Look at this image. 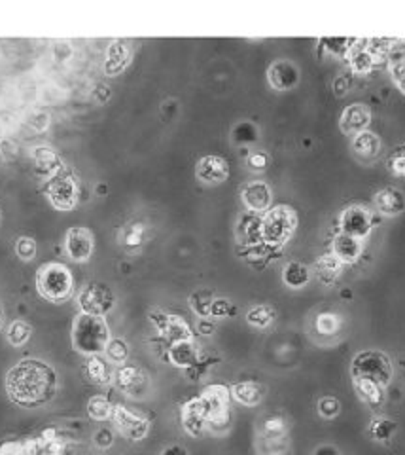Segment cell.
<instances>
[{
    "label": "cell",
    "mask_w": 405,
    "mask_h": 455,
    "mask_svg": "<svg viewBox=\"0 0 405 455\" xmlns=\"http://www.w3.org/2000/svg\"><path fill=\"white\" fill-rule=\"evenodd\" d=\"M6 391L21 408H40L55 396L57 376L46 362L25 359L8 372Z\"/></svg>",
    "instance_id": "obj_1"
},
{
    "label": "cell",
    "mask_w": 405,
    "mask_h": 455,
    "mask_svg": "<svg viewBox=\"0 0 405 455\" xmlns=\"http://www.w3.org/2000/svg\"><path fill=\"white\" fill-rule=\"evenodd\" d=\"M110 342V330L102 317L80 313L72 325V345L83 355H99Z\"/></svg>",
    "instance_id": "obj_2"
},
{
    "label": "cell",
    "mask_w": 405,
    "mask_h": 455,
    "mask_svg": "<svg viewBox=\"0 0 405 455\" xmlns=\"http://www.w3.org/2000/svg\"><path fill=\"white\" fill-rule=\"evenodd\" d=\"M351 372L354 379H368L385 389L392 379V361L382 351L368 349L354 357Z\"/></svg>",
    "instance_id": "obj_3"
},
{
    "label": "cell",
    "mask_w": 405,
    "mask_h": 455,
    "mask_svg": "<svg viewBox=\"0 0 405 455\" xmlns=\"http://www.w3.org/2000/svg\"><path fill=\"white\" fill-rule=\"evenodd\" d=\"M36 287L46 300L53 304H61L71 298L72 294V275L69 267L63 264H46L38 270L36 275Z\"/></svg>",
    "instance_id": "obj_4"
},
{
    "label": "cell",
    "mask_w": 405,
    "mask_h": 455,
    "mask_svg": "<svg viewBox=\"0 0 405 455\" xmlns=\"http://www.w3.org/2000/svg\"><path fill=\"white\" fill-rule=\"evenodd\" d=\"M295 228H298V217L294 209L278 205L271 209L262 220V239L269 245H282L292 237Z\"/></svg>",
    "instance_id": "obj_5"
},
{
    "label": "cell",
    "mask_w": 405,
    "mask_h": 455,
    "mask_svg": "<svg viewBox=\"0 0 405 455\" xmlns=\"http://www.w3.org/2000/svg\"><path fill=\"white\" fill-rule=\"evenodd\" d=\"M78 301H80L82 313L102 317V315L108 313L112 309V306H114V294H112L110 289H108L106 284L91 283L80 292Z\"/></svg>",
    "instance_id": "obj_6"
},
{
    "label": "cell",
    "mask_w": 405,
    "mask_h": 455,
    "mask_svg": "<svg viewBox=\"0 0 405 455\" xmlns=\"http://www.w3.org/2000/svg\"><path fill=\"white\" fill-rule=\"evenodd\" d=\"M46 194L52 201V205L61 211H69L76 205V184L72 177L57 173L55 177L47 183Z\"/></svg>",
    "instance_id": "obj_7"
},
{
    "label": "cell",
    "mask_w": 405,
    "mask_h": 455,
    "mask_svg": "<svg viewBox=\"0 0 405 455\" xmlns=\"http://www.w3.org/2000/svg\"><path fill=\"white\" fill-rule=\"evenodd\" d=\"M371 226H373V222H371L370 211L360 207V205L348 207L345 213L341 214V230L346 236L364 239L365 236H370Z\"/></svg>",
    "instance_id": "obj_8"
},
{
    "label": "cell",
    "mask_w": 405,
    "mask_h": 455,
    "mask_svg": "<svg viewBox=\"0 0 405 455\" xmlns=\"http://www.w3.org/2000/svg\"><path fill=\"white\" fill-rule=\"evenodd\" d=\"M114 421H116V427L118 431L124 434L125 438L129 440H142V438L148 434V421L142 420L141 415L133 414L131 410L124 408V406H118L114 408Z\"/></svg>",
    "instance_id": "obj_9"
},
{
    "label": "cell",
    "mask_w": 405,
    "mask_h": 455,
    "mask_svg": "<svg viewBox=\"0 0 405 455\" xmlns=\"http://www.w3.org/2000/svg\"><path fill=\"white\" fill-rule=\"evenodd\" d=\"M66 253L72 260L86 262L93 253V236L86 228H71L66 234Z\"/></svg>",
    "instance_id": "obj_10"
},
{
    "label": "cell",
    "mask_w": 405,
    "mask_h": 455,
    "mask_svg": "<svg viewBox=\"0 0 405 455\" xmlns=\"http://www.w3.org/2000/svg\"><path fill=\"white\" fill-rule=\"evenodd\" d=\"M197 177L209 184L223 183L229 177V163L220 156H206L197 163Z\"/></svg>",
    "instance_id": "obj_11"
},
{
    "label": "cell",
    "mask_w": 405,
    "mask_h": 455,
    "mask_svg": "<svg viewBox=\"0 0 405 455\" xmlns=\"http://www.w3.org/2000/svg\"><path fill=\"white\" fill-rule=\"evenodd\" d=\"M371 110L362 103H354L341 116V129L345 133H362L370 125Z\"/></svg>",
    "instance_id": "obj_12"
},
{
    "label": "cell",
    "mask_w": 405,
    "mask_h": 455,
    "mask_svg": "<svg viewBox=\"0 0 405 455\" xmlns=\"http://www.w3.org/2000/svg\"><path fill=\"white\" fill-rule=\"evenodd\" d=\"M269 82L275 89H292L300 80V72L290 61H276L269 67Z\"/></svg>",
    "instance_id": "obj_13"
},
{
    "label": "cell",
    "mask_w": 405,
    "mask_h": 455,
    "mask_svg": "<svg viewBox=\"0 0 405 455\" xmlns=\"http://www.w3.org/2000/svg\"><path fill=\"white\" fill-rule=\"evenodd\" d=\"M182 421H184V429L192 434V437H197L203 432L206 425V408H205V402L203 398H194V401H189L186 406H184V414H182Z\"/></svg>",
    "instance_id": "obj_14"
},
{
    "label": "cell",
    "mask_w": 405,
    "mask_h": 455,
    "mask_svg": "<svg viewBox=\"0 0 405 455\" xmlns=\"http://www.w3.org/2000/svg\"><path fill=\"white\" fill-rule=\"evenodd\" d=\"M242 201L247 203L250 211H265L271 203V190L269 186L262 180L248 183L242 188Z\"/></svg>",
    "instance_id": "obj_15"
},
{
    "label": "cell",
    "mask_w": 405,
    "mask_h": 455,
    "mask_svg": "<svg viewBox=\"0 0 405 455\" xmlns=\"http://www.w3.org/2000/svg\"><path fill=\"white\" fill-rule=\"evenodd\" d=\"M375 207L379 213L387 214V217H396V214L404 213L405 209V195L396 188H385L377 192L375 195Z\"/></svg>",
    "instance_id": "obj_16"
},
{
    "label": "cell",
    "mask_w": 405,
    "mask_h": 455,
    "mask_svg": "<svg viewBox=\"0 0 405 455\" xmlns=\"http://www.w3.org/2000/svg\"><path fill=\"white\" fill-rule=\"evenodd\" d=\"M360 253H362V243L356 237L339 234L334 239V255L339 258L341 264H351V262L358 260Z\"/></svg>",
    "instance_id": "obj_17"
},
{
    "label": "cell",
    "mask_w": 405,
    "mask_h": 455,
    "mask_svg": "<svg viewBox=\"0 0 405 455\" xmlns=\"http://www.w3.org/2000/svg\"><path fill=\"white\" fill-rule=\"evenodd\" d=\"M146 379L144 372L136 367H124L118 372L119 389L129 393V395H141L146 387Z\"/></svg>",
    "instance_id": "obj_18"
},
{
    "label": "cell",
    "mask_w": 405,
    "mask_h": 455,
    "mask_svg": "<svg viewBox=\"0 0 405 455\" xmlns=\"http://www.w3.org/2000/svg\"><path fill=\"white\" fill-rule=\"evenodd\" d=\"M169 361L175 367L192 368L197 362V349H195L192 340L186 342H175L169 349Z\"/></svg>",
    "instance_id": "obj_19"
},
{
    "label": "cell",
    "mask_w": 405,
    "mask_h": 455,
    "mask_svg": "<svg viewBox=\"0 0 405 455\" xmlns=\"http://www.w3.org/2000/svg\"><path fill=\"white\" fill-rule=\"evenodd\" d=\"M127 63H129V50H127V46L122 44V42H112L108 46V52H106V74H110V76L118 74V72L124 71Z\"/></svg>",
    "instance_id": "obj_20"
},
{
    "label": "cell",
    "mask_w": 405,
    "mask_h": 455,
    "mask_svg": "<svg viewBox=\"0 0 405 455\" xmlns=\"http://www.w3.org/2000/svg\"><path fill=\"white\" fill-rule=\"evenodd\" d=\"M354 152L362 158H375L381 150V139L373 131H362L353 142Z\"/></svg>",
    "instance_id": "obj_21"
},
{
    "label": "cell",
    "mask_w": 405,
    "mask_h": 455,
    "mask_svg": "<svg viewBox=\"0 0 405 455\" xmlns=\"http://www.w3.org/2000/svg\"><path fill=\"white\" fill-rule=\"evenodd\" d=\"M341 267H343V264H341L339 258L331 253V255L320 256L315 270H317L318 279H320L324 284H331L335 279H337V275H339Z\"/></svg>",
    "instance_id": "obj_22"
},
{
    "label": "cell",
    "mask_w": 405,
    "mask_h": 455,
    "mask_svg": "<svg viewBox=\"0 0 405 455\" xmlns=\"http://www.w3.org/2000/svg\"><path fill=\"white\" fill-rule=\"evenodd\" d=\"M233 396L245 406H256L264 396V391L254 381H241L233 387Z\"/></svg>",
    "instance_id": "obj_23"
},
{
    "label": "cell",
    "mask_w": 405,
    "mask_h": 455,
    "mask_svg": "<svg viewBox=\"0 0 405 455\" xmlns=\"http://www.w3.org/2000/svg\"><path fill=\"white\" fill-rule=\"evenodd\" d=\"M163 334L169 338L172 343L192 340V328L188 326V323H186L182 317H175V315H169V321H167Z\"/></svg>",
    "instance_id": "obj_24"
},
{
    "label": "cell",
    "mask_w": 405,
    "mask_h": 455,
    "mask_svg": "<svg viewBox=\"0 0 405 455\" xmlns=\"http://www.w3.org/2000/svg\"><path fill=\"white\" fill-rule=\"evenodd\" d=\"M309 270H307L303 264H300V262H290L286 267H284V275H282V279H284V283L288 284V287H292V289H301V287H305L307 283H309Z\"/></svg>",
    "instance_id": "obj_25"
},
{
    "label": "cell",
    "mask_w": 405,
    "mask_h": 455,
    "mask_svg": "<svg viewBox=\"0 0 405 455\" xmlns=\"http://www.w3.org/2000/svg\"><path fill=\"white\" fill-rule=\"evenodd\" d=\"M354 387L358 391V395L364 398L371 406H379L382 402V387L381 385L368 381V379H354Z\"/></svg>",
    "instance_id": "obj_26"
},
{
    "label": "cell",
    "mask_w": 405,
    "mask_h": 455,
    "mask_svg": "<svg viewBox=\"0 0 405 455\" xmlns=\"http://www.w3.org/2000/svg\"><path fill=\"white\" fill-rule=\"evenodd\" d=\"M394 432H396V423L392 420L377 417V420L371 421L370 434L371 438H375L377 442H388L394 437Z\"/></svg>",
    "instance_id": "obj_27"
},
{
    "label": "cell",
    "mask_w": 405,
    "mask_h": 455,
    "mask_svg": "<svg viewBox=\"0 0 405 455\" xmlns=\"http://www.w3.org/2000/svg\"><path fill=\"white\" fill-rule=\"evenodd\" d=\"M88 412L93 420L105 421L114 415V406L106 401L105 396H93V398L88 402Z\"/></svg>",
    "instance_id": "obj_28"
},
{
    "label": "cell",
    "mask_w": 405,
    "mask_h": 455,
    "mask_svg": "<svg viewBox=\"0 0 405 455\" xmlns=\"http://www.w3.org/2000/svg\"><path fill=\"white\" fill-rule=\"evenodd\" d=\"M315 326H317L318 334H322V336H334V334H337V332L341 330V317L339 315L326 311V313L318 315Z\"/></svg>",
    "instance_id": "obj_29"
},
{
    "label": "cell",
    "mask_w": 405,
    "mask_h": 455,
    "mask_svg": "<svg viewBox=\"0 0 405 455\" xmlns=\"http://www.w3.org/2000/svg\"><path fill=\"white\" fill-rule=\"evenodd\" d=\"M247 321L250 325L258 326V328H265V326H269L275 321V311L269 306H258V308H252L248 311Z\"/></svg>",
    "instance_id": "obj_30"
},
{
    "label": "cell",
    "mask_w": 405,
    "mask_h": 455,
    "mask_svg": "<svg viewBox=\"0 0 405 455\" xmlns=\"http://www.w3.org/2000/svg\"><path fill=\"white\" fill-rule=\"evenodd\" d=\"M30 334H33V328L25 321H13L10 328H8V342L19 347V345H23L29 340Z\"/></svg>",
    "instance_id": "obj_31"
},
{
    "label": "cell",
    "mask_w": 405,
    "mask_h": 455,
    "mask_svg": "<svg viewBox=\"0 0 405 455\" xmlns=\"http://www.w3.org/2000/svg\"><path fill=\"white\" fill-rule=\"evenodd\" d=\"M212 294L211 292H205V290H201V292H195L192 298H189V304H192V308L199 317H211V309H212Z\"/></svg>",
    "instance_id": "obj_32"
},
{
    "label": "cell",
    "mask_w": 405,
    "mask_h": 455,
    "mask_svg": "<svg viewBox=\"0 0 405 455\" xmlns=\"http://www.w3.org/2000/svg\"><path fill=\"white\" fill-rule=\"evenodd\" d=\"M387 166L394 177H405V144L394 148L392 154L388 156Z\"/></svg>",
    "instance_id": "obj_33"
},
{
    "label": "cell",
    "mask_w": 405,
    "mask_h": 455,
    "mask_svg": "<svg viewBox=\"0 0 405 455\" xmlns=\"http://www.w3.org/2000/svg\"><path fill=\"white\" fill-rule=\"evenodd\" d=\"M106 353H108V359L112 362H125L127 361V357H129V347H127V343L124 340H110L108 345H106Z\"/></svg>",
    "instance_id": "obj_34"
},
{
    "label": "cell",
    "mask_w": 405,
    "mask_h": 455,
    "mask_svg": "<svg viewBox=\"0 0 405 455\" xmlns=\"http://www.w3.org/2000/svg\"><path fill=\"white\" fill-rule=\"evenodd\" d=\"M88 374L95 384H108V378H110V374L106 370L105 361L99 359V357H93V359L88 362Z\"/></svg>",
    "instance_id": "obj_35"
},
{
    "label": "cell",
    "mask_w": 405,
    "mask_h": 455,
    "mask_svg": "<svg viewBox=\"0 0 405 455\" xmlns=\"http://www.w3.org/2000/svg\"><path fill=\"white\" fill-rule=\"evenodd\" d=\"M16 255L21 260H33L36 255V243L30 237H19L16 241Z\"/></svg>",
    "instance_id": "obj_36"
},
{
    "label": "cell",
    "mask_w": 405,
    "mask_h": 455,
    "mask_svg": "<svg viewBox=\"0 0 405 455\" xmlns=\"http://www.w3.org/2000/svg\"><path fill=\"white\" fill-rule=\"evenodd\" d=\"M339 410L341 404L335 396H322V398L318 401V412H320L322 417L331 420V417H335V415L339 414Z\"/></svg>",
    "instance_id": "obj_37"
},
{
    "label": "cell",
    "mask_w": 405,
    "mask_h": 455,
    "mask_svg": "<svg viewBox=\"0 0 405 455\" xmlns=\"http://www.w3.org/2000/svg\"><path fill=\"white\" fill-rule=\"evenodd\" d=\"M353 67L356 72H368L371 71V67H373V57H371L370 52H358V54L353 55Z\"/></svg>",
    "instance_id": "obj_38"
},
{
    "label": "cell",
    "mask_w": 405,
    "mask_h": 455,
    "mask_svg": "<svg viewBox=\"0 0 405 455\" xmlns=\"http://www.w3.org/2000/svg\"><path fill=\"white\" fill-rule=\"evenodd\" d=\"M390 74H392L394 83L398 86L399 91L405 93V59L394 61L392 65H390Z\"/></svg>",
    "instance_id": "obj_39"
},
{
    "label": "cell",
    "mask_w": 405,
    "mask_h": 455,
    "mask_svg": "<svg viewBox=\"0 0 405 455\" xmlns=\"http://www.w3.org/2000/svg\"><path fill=\"white\" fill-rule=\"evenodd\" d=\"M36 163H38V167H46V169H53L52 166H57V158H55V154H53L49 148H38L36 150Z\"/></svg>",
    "instance_id": "obj_40"
},
{
    "label": "cell",
    "mask_w": 405,
    "mask_h": 455,
    "mask_svg": "<svg viewBox=\"0 0 405 455\" xmlns=\"http://www.w3.org/2000/svg\"><path fill=\"white\" fill-rule=\"evenodd\" d=\"M233 313L231 309V304L228 300H214L212 301V309H211V317H225V315Z\"/></svg>",
    "instance_id": "obj_41"
},
{
    "label": "cell",
    "mask_w": 405,
    "mask_h": 455,
    "mask_svg": "<svg viewBox=\"0 0 405 455\" xmlns=\"http://www.w3.org/2000/svg\"><path fill=\"white\" fill-rule=\"evenodd\" d=\"M265 431H267V434L273 438L281 437L282 432H284V421L281 420V417H273V420H267L265 421Z\"/></svg>",
    "instance_id": "obj_42"
},
{
    "label": "cell",
    "mask_w": 405,
    "mask_h": 455,
    "mask_svg": "<svg viewBox=\"0 0 405 455\" xmlns=\"http://www.w3.org/2000/svg\"><path fill=\"white\" fill-rule=\"evenodd\" d=\"M95 442L99 448H108L114 442V437H112V432L108 429H100L97 434H95Z\"/></svg>",
    "instance_id": "obj_43"
},
{
    "label": "cell",
    "mask_w": 405,
    "mask_h": 455,
    "mask_svg": "<svg viewBox=\"0 0 405 455\" xmlns=\"http://www.w3.org/2000/svg\"><path fill=\"white\" fill-rule=\"evenodd\" d=\"M150 319H152L153 325L158 326L159 332H163L165 326H167V321H169V315L161 313V311H152V313H150Z\"/></svg>",
    "instance_id": "obj_44"
},
{
    "label": "cell",
    "mask_w": 405,
    "mask_h": 455,
    "mask_svg": "<svg viewBox=\"0 0 405 455\" xmlns=\"http://www.w3.org/2000/svg\"><path fill=\"white\" fill-rule=\"evenodd\" d=\"M312 455H341V454H339V449L335 448V446H318Z\"/></svg>",
    "instance_id": "obj_45"
},
{
    "label": "cell",
    "mask_w": 405,
    "mask_h": 455,
    "mask_svg": "<svg viewBox=\"0 0 405 455\" xmlns=\"http://www.w3.org/2000/svg\"><path fill=\"white\" fill-rule=\"evenodd\" d=\"M265 163H267V158H265L264 154H254L252 158H250V166H252L254 169H264Z\"/></svg>",
    "instance_id": "obj_46"
},
{
    "label": "cell",
    "mask_w": 405,
    "mask_h": 455,
    "mask_svg": "<svg viewBox=\"0 0 405 455\" xmlns=\"http://www.w3.org/2000/svg\"><path fill=\"white\" fill-rule=\"evenodd\" d=\"M161 455H189L188 449L182 448V446H169L167 449H163Z\"/></svg>",
    "instance_id": "obj_47"
},
{
    "label": "cell",
    "mask_w": 405,
    "mask_h": 455,
    "mask_svg": "<svg viewBox=\"0 0 405 455\" xmlns=\"http://www.w3.org/2000/svg\"><path fill=\"white\" fill-rule=\"evenodd\" d=\"M199 328H201V332H211V330H212V325H206L205 321H203V323H201Z\"/></svg>",
    "instance_id": "obj_48"
},
{
    "label": "cell",
    "mask_w": 405,
    "mask_h": 455,
    "mask_svg": "<svg viewBox=\"0 0 405 455\" xmlns=\"http://www.w3.org/2000/svg\"><path fill=\"white\" fill-rule=\"evenodd\" d=\"M2 323H4V315H2V309H0V326H2Z\"/></svg>",
    "instance_id": "obj_49"
}]
</instances>
